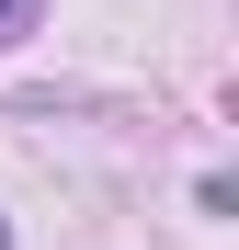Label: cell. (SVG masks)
Wrapping results in <instances>:
<instances>
[{"instance_id":"1","label":"cell","mask_w":239,"mask_h":250,"mask_svg":"<svg viewBox=\"0 0 239 250\" xmlns=\"http://www.w3.org/2000/svg\"><path fill=\"white\" fill-rule=\"evenodd\" d=\"M12 12H23V0H0V34H12Z\"/></svg>"}]
</instances>
